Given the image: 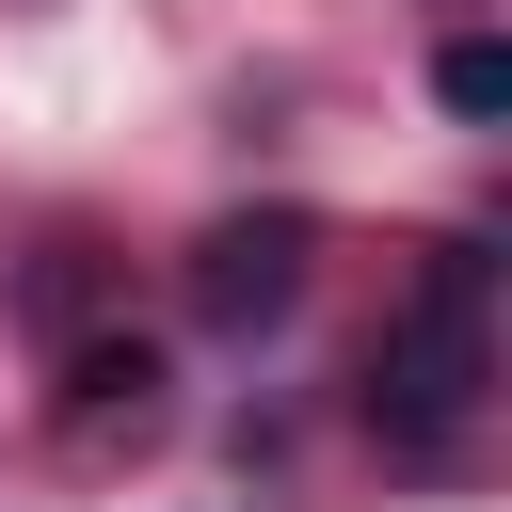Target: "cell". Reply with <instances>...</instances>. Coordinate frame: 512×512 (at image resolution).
<instances>
[{
	"label": "cell",
	"mask_w": 512,
	"mask_h": 512,
	"mask_svg": "<svg viewBox=\"0 0 512 512\" xmlns=\"http://www.w3.org/2000/svg\"><path fill=\"white\" fill-rule=\"evenodd\" d=\"M480 384H496V256H480V240H432V272H416L400 320L368 336V432H384L400 464H464Z\"/></svg>",
	"instance_id": "cell-1"
},
{
	"label": "cell",
	"mask_w": 512,
	"mask_h": 512,
	"mask_svg": "<svg viewBox=\"0 0 512 512\" xmlns=\"http://www.w3.org/2000/svg\"><path fill=\"white\" fill-rule=\"evenodd\" d=\"M112 416H128V432L160 416V352H144V336H80V352H64V432H112Z\"/></svg>",
	"instance_id": "cell-3"
},
{
	"label": "cell",
	"mask_w": 512,
	"mask_h": 512,
	"mask_svg": "<svg viewBox=\"0 0 512 512\" xmlns=\"http://www.w3.org/2000/svg\"><path fill=\"white\" fill-rule=\"evenodd\" d=\"M304 256H320L304 208H240V224H208V240H192V320H208V336L288 320V304H304Z\"/></svg>",
	"instance_id": "cell-2"
},
{
	"label": "cell",
	"mask_w": 512,
	"mask_h": 512,
	"mask_svg": "<svg viewBox=\"0 0 512 512\" xmlns=\"http://www.w3.org/2000/svg\"><path fill=\"white\" fill-rule=\"evenodd\" d=\"M432 96H448L464 128H496V112H512V48H496V32H448V48H432Z\"/></svg>",
	"instance_id": "cell-4"
},
{
	"label": "cell",
	"mask_w": 512,
	"mask_h": 512,
	"mask_svg": "<svg viewBox=\"0 0 512 512\" xmlns=\"http://www.w3.org/2000/svg\"><path fill=\"white\" fill-rule=\"evenodd\" d=\"M80 304H96V272H80V240H64V256H48V272H32V320H48V336H64V320H80Z\"/></svg>",
	"instance_id": "cell-5"
}]
</instances>
